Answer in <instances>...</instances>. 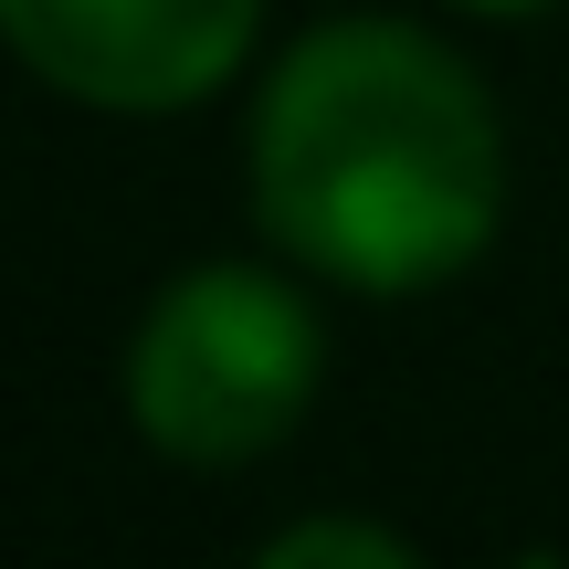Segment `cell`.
Segmentation results:
<instances>
[{"label": "cell", "instance_id": "1", "mask_svg": "<svg viewBox=\"0 0 569 569\" xmlns=\"http://www.w3.org/2000/svg\"><path fill=\"white\" fill-rule=\"evenodd\" d=\"M253 222L306 274L422 296L507 222V127L411 21H327L253 96Z\"/></svg>", "mask_w": 569, "mask_h": 569}, {"label": "cell", "instance_id": "2", "mask_svg": "<svg viewBox=\"0 0 569 569\" xmlns=\"http://www.w3.org/2000/svg\"><path fill=\"white\" fill-rule=\"evenodd\" d=\"M317 306L264 264H201L159 284L127 348V411L169 465H253L317 401Z\"/></svg>", "mask_w": 569, "mask_h": 569}, {"label": "cell", "instance_id": "3", "mask_svg": "<svg viewBox=\"0 0 569 569\" xmlns=\"http://www.w3.org/2000/svg\"><path fill=\"white\" fill-rule=\"evenodd\" d=\"M264 32V0H0V42L53 96L169 117L232 84V63Z\"/></svg>", "mask_w": 569, "mask_h": 569}, {"label": "cell", "instance_id": "4", "mask_svg": "<svg viewBox=\"0 0 569 569\" xmlns=\"http://www.w3.org/2000/svg\"><path fill=\"white\" fill-rule=\"evenodd\" d=\"M317 559H338V569H411V538L369 528V517H306V528L264 538V569H317Z\"/></svg>", "mask_w": 569, "mask_h": 569}, {"label": "cell", "instance_id": "5", "mask_svg": "<svg viewBox=\"0 0 569 569\" xmlns=\"http://www.w3.org/2000/svg\"><path fill=\"white\" fill-rule=\"evenodd\" d=\"M465 11H549V0H465Z\"/></svg>", "mask_w": 569, "mask_h": 569}]
</instances>
